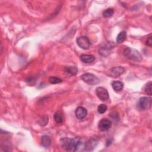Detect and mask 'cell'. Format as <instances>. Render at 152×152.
<instances>
[{"instance_id": "1", "label": "cell", "mask_w": 152, "mask_h": 152, "mask_svg": "<svg viewBox=\"0 0 152 152\" xmlns=\"http://www.w3.org/2000/svg\"><path fill=\"white\" fill-rule=\"evenodd\" d=\"M60 142L61 147L67 151H75L82 145V140L79 137L74 138L64 137L60 140Z\"/></svg>"}, {"instance_id": "2", "label": "cell", "mask_w": 152, "mask_h": 152, "mask_svg": "<svg viewBox=\"0 0 152 152\" xmlns=\"http://www.w3.org/2000/svg\"><path fill=\"white\" fill-rule=\"evenodd\" d=\"M123 54L127 58L134 61L141 62L143 60V57L139 51L132 48H125Z\"/></svg>"}, {"instance_id": "3", "label": "cell", "mask_w": 152, "mask_h": 152, "mask_svg": "<svg viewBox=\"0 0 152 152\" xmlns=\"http://www.w3.org/2000/svg\"><path fill=\"white\" fill-rule=\"evenodd\" d=\"M81 79L89 85H95L99 83L100 80L92 73H85L81 76Z\"/></svg>"}, {"instance_id": "4", "label": "cell", "mask_w": 152, "mask_h": 152, "mask_svg": "<svg viewBox=\"0 0 152 152\" xmlns=\"http://www.w3.org/2000/svg\"><path fill=\"white\" fill-rule=\"evenodd\" d=\"M138 107L142 110H148L151 106V99L149 97H142L138 101Z\"/></svg>"}, {"instance_id": "5", "label": "cell", "mask_w": 152, "mask_h": 152, "mask_svg": "<svg viewBox=\"0 0 152 152\" xmlns=\"http://www.w3.org/2000/svg\"><path fill=\"white\" fill-rule=\"evenodd\" d=\"M125 69L122 67H116L110 68L108 72V75L112 78H117L124 73Z\"/></svg>"}, {"instance_id": "6", "label": "cell", "mask_w": 152, "mask_h": 152, "mask_svg": "<svg viewBox=\"0 0 152 152\" xmlns=\"http://www.w3.org/2000/svg\"><path fill=\"white\" fill-rule=\"evenodd\" d=\"M96 93L98 98L102 101H106L109 99V95L108 90L102 87H98L96 89Z\"/></svg>"}, {"instance_id": "7", "label": "cell", "mask_w": 152, "mask_h": 152, "mask_svg": "<svg viewBox=\"0 0 152 152\" xmlns=\"http://www.w3.org/2000/svg\"><path fill=\"white\" fill-rule=\"evenodd\" d=\"M77 44L81 48L87 50L90 48V42L87 36H81L77 38Z\"/></svg>"}, {"instance_id": "8", "label": "cell", "mask_w": 152, "mask_h": 152, "mask_svg": "<svg viewBox=\"0 0 152 152\" xmlns=\"http://www.w3.org/2000/svg\"><path fill=\"white\" fill-rule=\"evenodd\" d=\"M98 127L99 130L102 131H108L112 127V122L107 118H103L100 121Z\"/></svg>"}, {"instance_id": "9", "label": "cell", "mask_w": 152, "mask_h": 152, "mask_svg": "<svg viewBox=\"0 0 152 152\" xmlns=\"http://www.w3.org/2000/svg\"><path fill=\"white\" fill-rule=\"evenodd\" d=\"M98 140L96 138H92L89 139L86 143L85 146V150L90 151H93L97 145L98 144Z\"/></svg>"}, {"instance_id": "10", "label": "cell", "mask_w": 152, "mask_h": 152, "mask_svg": "<svg viewBox=\"0 0 152 152\" xmlns=\"http://www.w3.org/2000/svg\"><path fill=\"white\" fill-rule=\"evenodd\" d=\"M75 117L79 120H82L85 118L87 114V109L83 106H79L75 111Z\"/></svg>"}, {"instance_id": "11", "label": "cell", "mask_w": 152, "mask_h": 152, "mask_svg": "<svg viewBox=\"0 0 152 152\" xmlns=\"http://www.w3.org/2000/svg\"><path fill=\"white\" fill-rule=\"evenodd\" d=\"M80 60L85 63L89 64L93 62L95 60V57L92 55L83 54L80 57Z\"/></svg>"}, {"instance_id": "12", "label": "cell", "mask_w": 152, "mask_h": 152, "mask_svg": "<svg viewBox=\"0 0 152 152\" xmlns=\"http://www.w3.org/2000/svg\"><path fill=\"white\" fill-rule=\"evenodd\" d=\"M111 85L113 89L115 92H120L124 88V84L120 81H113Z\"/></svg>"}, {"instance_id": "13", "label": "cell", "mask_w": 152, "mask_h": 152, "mask_svg": "<svg viewBox=\"0 0 152 152\" xmlns=\"http://www.w3.org/2000/svg\"><path fill=\"white\" fill-rule=\"evenodd\" d=\"M41 146L45 148H48L51 144V139L48 136H44L41 138Z\"/></svg>"}, {"instance_id": "14", "label": "cell", "mask_w": 152, "mask_h": 152, "mask_svg": "<svg viewBox=\"0 0 152 152\" xmlns=\"http://www.w3.org/2000/svg\"><path fill=\"white\" fill-rule=\"evenodd\" d=\"M54 119L55 123L58 124H61L63 123L64 121V117L62 113L60 111H57L55 113Z\"/></svg>"}, {"instance_id": "15", "label": "cell", "mask_w": 152, "mask_h": 152, "mask_svg": "<svg viewBox=\"0 0 152 152\" xmlns=\"http://www.w3.org/2000/svg\"><path fill=\"white\" fill-rule=\"evenodd\" d=\"M64 71L71 75H75L78 72V68L74 66H67L64 68Z\"/></svg>"}, {"instance_id": "16", "label": "cell", "mask_w": 152, "mask_h": 152, "mask_svg": "<svg viewBox=\"0 0 152 152\" xmlns=\"http://www.w3.org/2000/svg\"><path fill=\"white\" fill-rule=\"evenodd\" d=\"M127 38V33L125 31L121 32L117 36V42L118 44H122L124 42Z\"/></svg>"}, {"instance_id": "17", "label": "cell", "mask_w": 152, "mask_h": 152, "mask_svg": "<svg viewBox=\"0 0 152 152\" xmlns=\"http://www.w3.org/2000/svg\"><path fill=\"white\" fill-rule=\"evenodd\" d=\"M151 86H152V82H148L144 86V92L151 96L152 94V88H151Z\"/></svg>"}, {"instance_id": "18", "label": "cell", "mask_w": 152, "mask_h": 152, "mask_svg": "<svg viewBox=\"0 0 152 152\" xmlns=\"http://www.w3.org/2000/svg\"><path fill=\"white\" fill-rule=\"evenodd\" d=\"M113 13L114 10L113 9H108L103 12V16L106 18H109L113 16Z\"/></svg>"}, {"instance_id": "19", "label": "cell", "mask_w": 152, "mask_h": 152, "mask_svg": "<svg viewBox=\"0 0 152 152\" xmlns=\"http://www.w3.org/2000/svg\"><path fill=\"white\" fill-rule=\"evenodd\" d=\"M49 82L51 84H58L62 82V80L60 77L51 76L49 78Z\"/></svg>"}, {"instance_id": "20", "label": "cell", "mask_w": 152, "mask_h": 152, "mask_svg": "<svg viewBox=\"0 0 152 152\" xmlns=\"http://www.w3.org/2000/svg\"><path fill=\"white\" fill-rule=\"evenodd\" d=\"M48 121H49L48 117L47 115H44V116L42 117V118L39 120V125H41V126H43V127L45 126L48 123Z\"/></svg>"}, {"instance_id": "21", "label": "cell", "mask_w": 152, "mask_h": 152, "mask_svg": "<svg viewBox=\"0 0 152 152\" xmlns=\"http://www.w3.org/2000/svg\"><path fill=\"white\" fill-rule=\"evenodd\" d=\"M107 106L105 104H100L98 108V112L100 114H103L104 113L106 110H107Z\"/></svg>"}, {"instance_id": "22", "label": "cell", "mask_w": 152, "mask_h": 152, "mask_svg": "<svg viewBox=\"0 0 152 152\" xmlns=\"http://www.w3.org/2000/svg\"><path fill=\"white\" fill-rule=\"evenodd\" d=\"M146 45L148 47H151L152 46V40H151V34L150 35V36L147 38V39L146 42Z\"/></svg>"}]
</instances>
